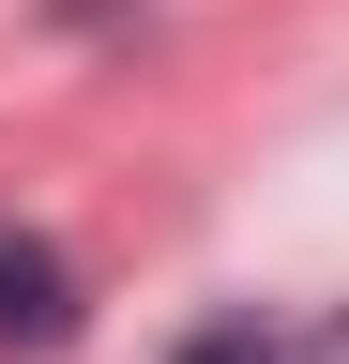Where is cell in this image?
I'll return each mask as SVG.
<instances>
[{
  "label": "cell",
  "mask_w": 349,
  "mask_h": 364,
  "mask_svg": "<svg viewBox=\"0 0 349 364\" xmlns=\"http://www.w3.org/2000/svg\"><path fill=\"white\" fill-rule=\"evenodd\" d=\"M61 334H76V273H61V243L0 228V349H61Z\"/></svg>",
  "instance_id": "obj_1"
},
{
  "label": "cell",
  "mask_w": 349,
  "mask_h": 364,
  "mask_svg": "<svg viewBox=\"0 0 349 364\" xmlns=\"http://www.w3.org/2000/svg\"><path fill=\"white\" fill-rule=\"evenodd\" d=\"M183 364H304L274 318H213V334H183Z\"/></svg>",
  "instance_id": "obj_2"
}]
</instances>
